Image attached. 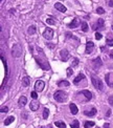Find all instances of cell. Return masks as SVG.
Masks as SVG:
<instances>
[{"mask_svg": "<svg viewBox=\"0 0 113 128\" xmlns=\"http://www.w3.org/2000/svg\"><path fill=\"white\" fill-rule=\"evenodd\" d=\"M48 114H49V110L47 109V108H44V110H43V118H44V119H47V118H48Z\"/></svg>", "mask_w": 113, "mask_h": 128, "instance_id": "28", "label": "cell"}, {"mask_svg": "<svg viewBox=\"0 0 113 128\" xmlns=\"http://www.w3.org/2000/svg\"><path fill=\"white\" fill-rule=\"evenodd\" d=\"M112 30H113V26H112Z\"/></svg>", "mask_w": 113, "mask_h": 128, "instance_id": "43", "label": "cell"}, {"mask_svg": "<svg viewBox=\"0 0 113 128\" xmlns=\"http://www.w3.org/2000/svg\"><path fill=\"white\" fill-rule=\"evenodd\" d=\"M104 24H105V21H104V19H99L97 22L95 24L92 25V28L94 31H99V30H104Z\"/></svg>", "mask_w": 113, "mask_h": 128, "instance_id": "4", "label": "cell"}, {"mask_svg": "<svg viewBox=\"0 0 113 128\" xmlns=\"http://www.w3.org/2000/svg\"><path fill=\"white\" fill-rule=\"evenodd\" d=\"M102 60H100V58L99 57H97L96 59H94L93 60V65H94V67H95V68H97V67H100L102 66Z\"/></svg>", "mask_w": 113, "mask_h": 128, "instance_id": "15", "label": "cell"}, {"mask_svg": "<svg viewBox=\"0 0 113 128\" xmlns=\"http://www.w3.org/2000/svg\"><path fill=\"white\" fill-rule=\"evenodd\" d=\"M55 6H56V8L58 9V11H60L61 13H65V12H66V8H65V6L63 5V4H61V3H59V2L56 3Z\"/></svg>", "mask_w": 113, "mask_h": 128, "instance_id": "13", "label": "cell"}, {"mask_svg": "<svg viewBox=\"0 0 113 128\" xmlns=\"http://www.w3.org/2000/svg\"><path fill=\"white\" fill-rule=\"evenodd\" d=\"M78 59H73V64H72V66H75V65H78Z\"/></svg>", "mask_w": 113, "mask_h": 128, "instance_id": "37", "label": "cell"}, {"mask_svg": "<svg viewBox=\"0 0 113 128\" xmlns=\"http://www.w3.org/2000/svg\"><path fill=\"white\" fill-rule=\"evenodd\" d=\"M110 114H111V110H108V112H107V117H109Z\"/></svg>", "mask_w": 113, "mask_h": 128, "instance_id": "41", "label": "cell"}, {"mask_svg": "<svg viewBox=\"0 0 113 128\" xmlns=\"http://www.w3.org/2000/svg\"><path fill=\"white\" fill-rule=\"evenodd\" d=\"M109 6H113V0H110L109 1Z\"/></svg>", "mask_w": 113, "mask_h": 128, "instance_id": "39", "label": "cell"}, {"mask_svg": "<svg viewBox=\"0 0 113 128\" xmlns=\"http://www.w3.org/2000/svg\"><path fill=\"white\" fill-rule=\"evenodd\" d=\"M0 111H1V112H7L8 108L6 107V106H1V108H0Z\"/></svg>", "mask_w": 113, "mask_h": 128, "instance_id": "32", "label": "cell"}, {"mask_svg": "<svg viewBox=\"0 0 113 128\" xmlns=\"http://www.w3.org/2000/svg\"><path fill=\"white\" fill-rule=\"evenodd\" d=\"M58 86H65V87H67V86H69V82L68 81H65V80H63V81H60L58 83Z\"/></svg>", "mask_w": 113, "mask_h": 128, "instance_id": "25", "label": "cell"}, {"mask_svg": "<svg viewBox=\"0 0 113 128\" xmlns=\"http://www.w3.org/2000/svg\"><path fill=\"white\" fill-rule=\"evenodd\" d=\"M110 57H111V58L113 59V50H111V52H110Z\"/></svg>", "mask_w": 113, "mask_h": 128, "instance_id": "40", "label": "cell"}, {"mask_svg": "<svg viewBox=\"0 0 113 128\" xmlns=\"http://www.w3.org/2000/svg\"><path fill=\"white\" fill-rule=\"evenodd\" d=\"M91 80H92V84H93L94 87H95L96 89H99V90H103L104 85H103L102 80L96 78V77H92V79H91Z\"/></svg>", "mask_w": 113, "mask_h": 128, "instance_id": "2", "label": "cell"}, {"mask_svg": "<svg viewBox=\"0 0 113 128\" xmlns=\"http://www.w3.org/2000/svg\"><path fill=\"white\" fill-rule=\"evenodd\" d=\"M84 78H85V76L83 75V73H80V75H78V76L77 77V78H75V79L73 80V83H74V84H78V83L80 82L81 80H83Z\"/></svg>", "mask_w": 113, "mask_h": 128, "instance_id": "21", "label": "cell"}, {"mask_svg": "<svg viewBox=\"0 0 113 128\" xmlns=\"http://www.w3.org/2000/svg\"><path fill=\"white\" fill-rule=\"evenodd\" d=\"M41 128H45V127H41Z\"/></svg>", "mask_w": 113, "mask_h": 128, "instance_id": "42", "label": "cell"}, {"mask_svg": "<svg viewBox=\"0 0 113 128\" xmlns=\"http://www.w3.org/2000/svg\"><path fill=\"white\" fill-rule=\"evenodd\" d=\"M105 80L107 85L110 86V87H113V73L112 72H108L105 76Z\"/></svg>", "mask_w": 113, "mask_h": 128, "instance_id": "6", "label": "cell"}, {"mask_svg": "<svg viewBox=\"0 0 113 128\" xmlns=\"http://www.w3.org/2000/svg\"><path fill=\"white\" fill-rule=\"evenodd\" d=\"M106 43H107V45H109V46H113V38H108V39L106 40Z\"/></svg>", "mask_w": 113, "mask_h": 128, "instance_id": "29", "label": "cell"}, {"mask_svg": "<svg viewBox=\"0 0 113 128\" xmlns=\"http://www.w3.org/2000/svg\"><path fill=\"white\" fill-rule=\"evenodd\" d=\"M72 72H73L72 68H71V67H68V68H67V76H68V77H70V76L72 75Z\"/></svg>", "mask_w": 113, "mask_h": 128, "instance_id": "33", "label": "cell"}, {"mask_svg": "<svg viewBox=\"0 0 113 128\" xmlns=\"http://www.w3.org/2000/svg\"><path fill=\"white\" fill-rule=\"evenodd\" d=\"M95 113H96V109H95V108H92L90 111H88V110L84 111V114H85V116H88V117H93Z\"/></svg>", "mask_w": 113, "mask_h": 128, "instance_id": "19", "label": "cell"}, {"mask_svg": "<svg viewBox=\"0 0 113 128\" xmlns=\"http://www.w3.org/2000/svg\"><path fill=\"white\" fill-rule=\"evenodd\" d=\"M82 95H84L85 97H86L87 100H91V98H92V94L89 91V90H82L81 91Z\"/></svg>", "mask_w": 113, "mask_h": 128, "instance_id": "17", "label": "cell"}, {"mask_svg": "<svg viewBox=\"0 0 113 128\" xmlns=\"http://www.w3.org/2000/svg\"><path fill=\"white\" fill-rule=\"evenodd\" d=\"M21 53H22V49H21V47L19 44H16V45H14V47H13V49H12V54H13V56L14 57H19L21 55Z\"/></svg>", "mask_w": 113, "mask_h": 128, "instance_id": "5", "label": "cell"}, {"mask_svg": "<svg viewBox=\"0 0 113 128\" xmlns=\"http://www.w3.org/2000/svg\"><path fill=\"white\" fill-rule=\"evenodd\" d=\"M30 84V80L28 77H24L23 79H22V86H24V87H27V86H29Z\"/></svg>", "mask_w": 113, "mask_h": 128, "instance_id": "16", "label": "cell"}, {"mask_svg": "<svg viewBox=\"0 0 113 128\" xmlns=\"http://www.w3.org/2000/svg\"><path fill=\"white\" fill-rule=\"evenodd\" d=\"M95 125V123L94 122H92V121H88V122H85V124H84V127L85 128H89V127H92V126H94Z\"/></svg>", "mask_w": 113, "mask_h": 128, "instance_id": "26", "label": "cell"}, {"mask_svg": "<svg viewBox=\"0 0 113 128\" xmlns=\"http://www.w3.org/2000/svg\"><path fill=\"white\" fill-rule=\"evenodd\" d=\"M39 109V103L36 101H33V102H30V110H33V111H36Z\"/></svg>", "mask_w": 113, "mask_h": 128, "instance_id": "12", "label": "cell"}, {"mask_svg": "<svg viewBox=\"0 0 113 128\" xmlns=\"http://www.w3.org/2000/svg\"><path fill=\"white\" fill-rule=\"evenodd\" d=\"M60 56H61V59L63 61H67L69 59V53L67 49H62L61 53H60Z\"/></svg>", "mask_w": 113, "mask_h": 128, "instance_id": "9", "label": "cell"}, {"mask_svg": "<svg viewBox=\"0 0 113 128\" xmlns=\"http://www.w3.org/2000/svg\"><path fill=\"white\" fill-rule=\"evenodd\" d=\"M19 106H21V107H23V106H25L26 105V103H27V99L25 98V97H21L20 99H19Z\"/></svg>", "mask_w": 113, "mask_h": 128, "instance_id": "18", "label": "cell"}, {"mask_svg": "<svg viewBox=\"0 0 113 128\" xmlns=\"http://www.w3.org/2000/svg\"><path fill=\"white\" fill-rule=\"evenodd\" d=\"M36 31H37V28H36V26L35 25H31V26L28 28V31H27V33L29 34V35H34L35 33H36Z\"/></svg>", "mask_w": 113, "mask_h": 128, "instance_id": "24", "label": "cell"}, {"mask_svg": "<svg viewBox=\"0 0 113 128\" xmlns=\"http://www.w3.org/2000/svg\"><path fill=\"white\" fill-rule=\"evenodd\" d=\"M78 24H80V20H78V18H74L73 20H72V22H70V23L68 24V27L70 28H75L78 26Z\"/></svg>", "mask_w": 113, "mask_h": 128, "instance_id": "11", "label": "cell"}, {"mask_svg": "<svg viewBox=\"0 0 113 128\" xmlns=\"http://www.w3.org/2000/svg\"><path fill=\"white\" fill-rule=\"evenodd\" d=\"M46 23L47 24H50V25H55L56 24V20L52 18H47L46 19Z\"/></svg>", "mask_w": 113, "mask_h": 128, "instance_id": "27", "label": "cell"}, {"mask_svg": "<svg viewBox=\"0 0 113 128\" xmlns=\"http://www.w3.org/2000/svg\"><path fill=\"white\" fill-rule=\"evenodd\" d=\"M108 102H109V104L113 107V96H110V97L108 98Z\"/></svg>", "mask_w": 113, "mask_h": 128, "instance_id": "34", "label": "cell"}, {"mask_svg": "<svg viewBox=\"0 0 113 128\" xmlns=\"http://www.w3.org/2000/svg\"><path fill=\"white\" fill-rule=\"evenodd\" d=\"M56 126L59 127V128H66V124L64 122H62V121H58V122H56Z\"/></svg>", "mask_w": 113, "mask_h": 128, "instance_id": "23", "label": "cell"}, {"mask_svg": "<svg viewBox=\"0 0 113 128\" xmlns=\"http://www.w3.org/2000/svg\"><path fill=\"white\" fill-rule=\"evenodd\" d=\"M96 128H99V127H96Z\"/></svg>", "mask_w": 113, "mask_h": 128, "instance_id": "44", "label": "cell"}, {"mask_svg": "<svg viewBox=\"0 0 113 128\" xmlns=\"http://www.w3.org/2000/svg\"><path fill=\"white\" fill-rule=\"evenodd\" d=\"M96 13H97V14L102 15V14H104V13H105V9H104L103 8H96Z\"/></svg>", "mask_w": 113, "mask_h": 128, "instance_id": "31", "label": "cell"}, {"mask_svg": "<svg viewBox=\"0 0 113 128\" xmlns=\"http://www.w3.org/2000/svg\"><path fill=\"white\" fill-rule=\"evenodd\" d=\"M43 37L45 38V39H47V40L52 39V37H53V31L51 30V28H46L45 32L43 33Z\"/></svg>", "mask_w": 113, "mask_h": 128, "instance_id": "7", "label": "cell"}, {"mask_svg": "<svg viewBox=\"0 0 113 128\" xmlns=\"http://www.w3.org/2000/svg\"><path fill=\"white\" fill-rule=\"evenodd\" d=\"M30 96H31V98L33 99H37L38 98V94H37V91H33L30 94Z\"/></svg>", "mask_w": 113, "mask_h": 128, "instance_id": "35", "label": "cell"}, {"mask_svg": "<svg viewBox=\"0 0 113 128\" xmlns=\"http://www.w3.org/2000/svg\"><path fill=\"white\" fill-rule=\"evenodd\" d=\"M53 97H55L56 101H58L61 103V102L66 101V99H67V94L64 92L63 90H56L55 92V95H53Z\"/></svg>", "mask_w": 113, "mask_h": 128, "instance_id": "1", "label": "cell"}, {"mask_svg": "<svg viewBox=\"0 0 113 128\" xmlns=\"http://www.w3.org/2000/svg\"><path fill=\"white\" fill-rule=\"evenodd\" d=\"M14 120H15V118L14 117H8L7 119H5V121H4V125L5 126H7V125H9V124H12L13 122H14Z\"/></svg>", "mask_w": 113, "mask_h": 128, "instance_id": "20", "label": "cell"}, {"mask_svg": "<svg viewBox=\"0 0 113 128\" xmlns=\"http://www.w3.org/2000/svg\"><path fill=\"white\" fill-rule=\"evenodd\" d=\"M36 61H37V63L40 65V67L42 69H44V70H49L50 69V67H49V65H48V63H47V61H44V60H41L40 58H36Z\"/></svg>", "mask_w": 113, "mask_h": 128, "instance_id": "3", "label": "cell"}, {"mask_svg": "<svg viewBox=\"0 0 113 128\" xmlns=\"http://www.w3.org/2000/svg\"><path fill=\"white\" fill-rule=\"evenodd\" d=\"M93 47H94L93 42H91V41H88V42L86 43V54H91V53H92Z\"/></svg>", "mask_w": 113, "mask_h": 128, "instance_id": "10", "label": "cell"}, {"mask_svg": "<svg viewBox=\"0 0 113 128\" xmlns=\"http://www.w3.org/2000/svg\"><path fill=\"white\" fill-rule=\"evenodd\" d=\"M70 127L71 128H80V122H78V120H74L73 122L70 124Z\"/></svg>", "mask_w": 113, "mask_h": 128, "instance_id": "22", "label": "cell"}, {"mask_svg": "<svg viewBox=\"0 0 113 128\" xmlns=\"http://www.w3.org/2000/svg\"><path fill=\"white\" fill-rule=\"evenodd\" d=\"M69 108H70V111H71V113L72 114H77L78 113V107H77V105H75L74 103H71L70 105H69Z\"/></svg>", "mask_w": 113, "mask_h": 128, "instance_id": "14", "label": "cell"}, {"mask_svg": "<svg viewBox=\"0 0 113 128\" xmlns=\"http://www.w3.org/2000/svg\"><path fill=\"white\" fill-rule=\"evenodd\" d=\"M110 127V124L109 123H105V125H104V128H109Z\"/></svg>", "mask_w": 113, "mask_h": 128, "instance_id": "38", "label": "cell"}, {"mask_svg": "<svg viewBox=\"0 0 113 128\" xmlns=\"http://www.w3.org/2000/svg\"><path fill=\"white\" fill-rule=\"evenodd\" d=\"M94 36H95V39L96 40H100V39H102V35H100L99 33H95Z\"/></svg>", "mask_w": 113, "mask_h": 128, "instance_id": "36", "label": "cell"}, {"mask_svg": "<svg viewBox=\"0 0 113 128\" xmlns=\"http://www.w3.org/2000/svg\"><path fill=\"white\" fill-rule=\"evenodd\" d=\"M44 86H45V83L43 81H41V80H39V81H37L36 84H35V89H36V91L40 92L44 89Z\"/></svg>", "mask_w": 113, "mask_h": 128, "instance_id": "8", "label": "cell"}, {"mask_svg": "<svg viewBox=\"0 0 113 128\" xmlns=\"http://www.w3.org/2000/svg\"><path fill=\"white\" fill-rule=\"evenodd\" d=\"M82 31H83V32H87L88 31V24L86 23V22H83V23H82Z\"/></svg>", "mask_w": 113, "mask_h": 128, "instance_id": "30", "label": "cell"}]
</instances>
